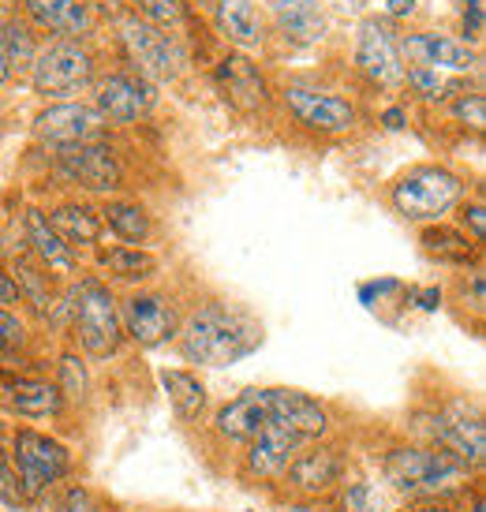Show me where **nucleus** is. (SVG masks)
I'll return each instance as SVG.
<instances>
[{
  "label": "nucleus",
  "mask_w": 486,
  "mask_h": 512,
  "mask_svg": "<svg viewBox=\"0 0 486 512\" xmlns=\"http://www.w3.org/2000/svg\"><path fill=\"white\" fill-rule=\"evenodd\" d=\"M262 341H266L262 322L229 299H202L187 318H180V329H176L180 356L199 367H232L240 359L255 356Z\"/></svg>",
  "instance_id": "1"
},
{
  "label": "nucleus",
  "mask_w": 486,
  "mask_h": 512,
  "mask_svg": "<svg viewBox=\"0 0 486 512\" xmlns=\"http://www.w3.org/2000/svg\"><path fill=\"white\" fill-rule=\"evenodd\" d=\"M386 483L415 501H445L472 483V468L438 445H397L382 456Z\"/></svg>",
  "instance_id": "2"
},
{
  "label": "nucleus",
  "mask_w": 486,
  "mask_h": 512,
  "mask_svg": "<svg viewBox=\"0 0 486 512\" xmlns=\"http://www.w3.org/2000/svg\"><path fill=\"white\" fill-rule=\"evenodd\" d=\"M464 199V180L445 165H412L389 187V202L404 221L434 225Z\"/></svg>",
  "instance_id": "3"
},
{
  "label": "nucleus",
  "mask_w": 486,
  "mask_h": 512,
  "mask_svg": "<svg viewBox=\"0 0 486 512\" xmlns=\"http://www.w3.org/2000/svg\"><path fill=\"white\" fill-rule=\"evenodd\" d=\"M116 34H120V45H124L128 60L135 64V72L150 79V83H176L187 72V64H191L184 38L146 23L143 15L124 12L116 19Z\"/></svg>",
  "instance_id": "4"
},
{
  "label": "nucleus",
  "mask_w": 486,
  "mask_h": 512,
  "mask_svg": "<svg viewBox=\"0 0 486 512\" xmlns=\"http://www.w3.org/2000/svg\"><path fill=\"white\" fill-rule=\"evenodd\" d=\"M72 329L90 359H109L124 344V326H120V307L109 285L98 277H83L72 288Z\"/></svg>",
  "instance_id": "5"
},
{
  "label": "nucleus",
  "mask_w": 486,
  "mask_h": 512,
  "mask_svg": "<svg viewBox=\"0 0 486 512\" xmlns=\"http://www.w3.org/2000/svg\"><path fill=\"white\" fill-rule=\"evenodd\" d=\"M94 75H98L94 53L83 42H68V38L45 42L30 64V86L42 98H72L86 86H94Z\"/></svg>",
  "instance_id": "6"
},
{
  "label": "nucleus",
  "mask_w": 486,
  "mask_h": 512,
  "mask_svg": "<svg viewBox=\"0 0 486 512\" xmlns=\"http://www.w3.org/2000/svg\"><path fill=\"white\" fill-rule=\"evenodd\" d=\"M12 460H15V475H19V490H23L27 501L42 498L45 490H53V483H60L68 475V468H72V453L57 438L27 427L15 430Z\"/></svg>",
  "instance_id": "7"
},
{
  "label": "nucleus",
  "mask_w": 486,
  "mask_h": 512,
  "mask_svg": "<svg viewBox=\"0 0 486 512\" xmlns=\"http://www.w3.org/2000/svg\"><path fill=\"white\" fill-rule=\"evenodd\" d=\"M356 64L374 86H404L401 34L386 15H363L356 27Z\"/></svg>",
  "instance_id": "8"
},
{
  "label": "nucleus",
  "mask_w": 486,
  "mask_h": 512,
  "mask_svg": "<svg viewBox=\"0 0 486 512\" xmlns=\"http://www.w3.org/2000/svg\"><path fill=\"white\" fill-rule=\"evenodd\" d=\"M430 438L438 449L453 453L457 460H464L468 468H483L486 456V423L479 404L468 400H449L445 408L430 415Z\"/></svg>",
  "instance_id": "9"
},
{
  "label": "nucleus",
  "mask_w": 486,
  "mask_h": 512,
  "mask_svg": "<svg viewBox=\"0 0 486 512\" xmlns=\"http://www.w3.org/2000/svg\"><path fill=\"white\" fill-rule=\"evenodd\" d=\"M401 57L404 68H430V72L445 75L479 72V64H483L479 49L460 42L457 34H445V30H408V34H401Z\"/></svg>",
  "instance_id": "10"
},
{
  "label": "nucleus",
  "mask_w": 486,
  "mask_h": 512,
  "mask_svg": "<svg viewBox=\"0 0 486 512\" xmlns=\"http://www.w3.org/2000/svg\"><path fill=\"white\" fill-rule=\"evenodd\" d=\"M288 113L296 116V124H303L307 131H318V135H344V131L356 128V105L333 90H322V86L311 83H288L281 90Z\"/></svg>",
  "instance_id": "11"
},
{
  "label": "nucleus",
  "mask_w": 486,
  "mask_h": 512,
  "mask_svg": "<svg viewBox=\"0 0 486 512\" xmlns=\"http://www.w3.org/2000/svg\"><path fill=\"white\" fill-rule=\"evenodd\" d=\"M57 172L68 184L83 187V191H94V195H109V191H120V187H124V165H120V157L113 154V146L98 143V139L60 146Z\"/></svg>",
  "instance_id": "12"
},
{
  "label": "nucleus",
  "mask_w": 486,
  "mask_h": 512,
  "mask_svg": "<svg viewBox=\"0 0 486 512\" xmlns=\"http://www.w3.org/2000/svg\"><path fill=\"white\" fill-rule=\"evenodd\" d=\"M120 326L139 348H158L165 341H176L180 329V311L169 296L161 292H131L120 303Z\"/></svg>",
  "instance_id": "13"
},
{
  "label": "nucleus",
  "mask_w": 486,
  "mask_h": 512,
  "mask_svg": "<svg viewBox=\"0 0 486 512\" xmlns=\"http://www.w3.org/2000/svg\"><path fill=\"white\" fill-rule=\"evenodd\" d=\"M154 101H158L154 83L143 79L139 72H131V68L109 72L94 86V109H98L105 120L124 124V128H128V124H139V120L154 109Z\"/></svg>",
  "instance_id": "14"
},
{
  "label": "nucleus",
  "mask_w": 486,
  "mask_h": 512,
  "mask_svg": "<svg viewBox=\"0 0 486 512\" xmlns=\"http://www.w3.org/2000/svg\"><path fill=\"white\" fill-rule=\"evenodd\" d=\"M105 116L86 105V101H57L42 113L34 116V135L49 146H75V143H90L105 131Z\"/></svg>",
  "instance_id": "15"
},
{
  "label": "nucleus",
  "mask_w": 486,
  "mask_h": 512,
  "mask_svg": "<svg viewBox=\"0 0 486 512\" xmlns=\"http://www.w3.org/2000/svg\"><path fill=\"white\" fill-rule=\"evenodd\" d=\"M344 471H348V460H344V453L337 445H315V449L296 456L281 479L300 498H322L337 483H344Z\"/></svg>",
  "instance_id": "16"
},
{
  "label": "nucleus",
  "mask_w": 486,
  "mask_h": 512,
  "mask_svg": "<svg viewBox=\"0 0 486 512\" xmlns=\"http://www.w3.org/2000/svg\"><path fill=\"white\" fill-rule=\"evenodd\" d=\"M303 453V438H296L292 430L277 427H262L255 438L247 441V453H243V471L251 475V479H262V483H270V479H281L288 471V464Z\"/></svg>",
  "instance_id": "17"
},
{
  "label": "nucleus",
  "mask_w": 486,
  "mask_h": 512,
  "mask_svg": "<svg viewBox=\"0 0 486 512\" xmlns=\"http://www.w3.org/2000/svg\"><path fill=\"white\" fill-rule=\"evenodd\" d=\"M214 83L225 94V101L236 105L240 113H255V109L270 105V83L247 53H229L221 60L214 68Z\"/></svg>",
  "instance_id": "18"
},
{
  "label": "nucleus",
  "mask_w": 486,
  "mask_h": 512,
  "mask_svg": "<svg viewBox=\"0 0 486 512\" xmlns=\"http://www.w3.org/2000/svg\"><path fill=\"white\" fill-rule=\"evenodd\" d=\"M23 19L38 34H53V38H68V42H83L94 27L86 0H23Z\"/></svg>",
  "instance_id": "19"
},
{
  "label": "nucleus",
  "mask_w": 486,
  "mask_h": 512,
  "mask_svg": "<svg viewBox=\"0 0 486 512\" xmlns=\"http://www.w3.org/2000/svg\"><path fill=\"white\" fill-rule=\"evenodd\" d=\"M270 423L292 430L296 438L311 441L329 430V412L300 389H270Z\"/></svg>",
  "instance_id": "20"
},
{
  "label": "nucleus",
  "mask_w": 486,
  "mask_h": 512,
  "mask_svg": "<svg viewBox=\"0 0 486 512\" xmlns=\"http://www.w3.org/2000/svg\"><path fill=\"white\" fill-rule=\"evenodd\" d=\"M262 427H270V389H243L214 415V430L236 445H247Z\"/></svg>",
  "instance_id": "21"
},
{
  "label": "nucleus",
  "mask_w": 486,
  "mask_h": 512,
  "mask_svg": "<svg viewBox=\"0 0 486 512\" xmlns=\"http://www.w3.org/2000/svg\"><path fill=\"white\" fill-rule=\"evenodd\" d=\"M214 27L217 34L240 49V53H251V49H262L270 30H266V19L255 8V0H214Z\"/></svg>",
  "instance_id": "22"
},
{
  "label": "nucleus",
  "mask_w": 486,
  "mask_h": 512,
  "mask_svg": "<svg viewBox=\"0 0 486 512\" xmlns=\"http://www.w3.org/2000/svg\"><path fill=\"white\" fill-rule=\"evenodd\" d=\"M23 232H27L30 243V258L49 273H75V247L64 243L57 228L49 225V217L42 210L30 206L27 217H23Z\"/></svg>",
  "instance_id": "23"
},
{
  "label": "nucleus",
  "mask_w": 486,
  "mask_h": 512,
  "mask_svg": "<svg viewBox=\"0 0 486 512\" xmlns=\"http://www.w3.org/2000/svg\"><path fill=\"white\" fill-rule=\"evenodd\" d=\"M158 378H161V385H165V393H169V404L176 408V415H180L184 423H199L202 415H206V404H210V393H206V385H202L199 374L180 370V367H165Z\"/></svg>",
  "instance_id": "24"
},
{
  "label": "nucleus",
  "mask_w": 486,
  "mask_h": 512,
  "mask_svg": "<svg viewBox=\"0 0 486 512\" xmlns=\"http://www.w3.org/2000/svg\"><path fill=\"white\" fill-rule=\"evenodd\" d=\"M4 400L12 404V412L27 415V419H49V415H60V408H64L57 385L38 382V378L8 382L4 385Z\"/></svg>",
  "instance_id": "25"
},
{
  "label": "nucleus",
  "mask_w": 486,
  "mask_h": 512,
  "mask_svg": "<svg viewBox=\"0 0 486 512\" xmlns=\"http://www.w3.org/2000/svg\"><path fill=\"white\" fill-rule=\"evenodd\" d=\"M419 243H423V251H427L430 258H438L445 266H468V262L479 258V243H475L472 236H464L460 228L442 225V221L423 225Z\"/></svg>",
  "instance_id": "26"
},
{
  "label": "nucleus",
  "mask_w": 486,
  "mask_h": 512,
  "mask_svg": "<svg viewBox=\"0 0 486 512\" xmlns=\"http://www.w3.org/2000/svg\"><path fill=\"white\" fill-rule=\"evenodd\" d=\"M101 221L109 225V232H113L116 240L135 243V247H143L154 236V217L139 202H109L101 210Z\"/></svg>",
  "instance_id": "27"
},
{
  "label": "nucleus",
  "mask_w": 486,
  "mask_h": 512,
  "mask_svg": "<svg viewBox=\"0 0 486 512\" xmlns=\"http://www.w3.org/2000/svg\"><path fill=\"white\" fill-rule=\"evenodd\" d=\"M49 217V225L57 228L68 247H94L101 236V217L90 210V206H75V202H64L57 206Z\"/></svg>",
  "instance_id": "28"
},
{
  "label": "nucleus",
  "mask_w": 486,
  "mask_h": 512,
  "mask_svg": "<svg viewBox=\"0 0 486 512\" xmlns=\"http://www.w3.org/2000/svg\"><path fill=\"white\" fill-rule=\"evenodd\" d=\"M0 38H4V60H8V72H30L34 57L42 53V38H38V30L30 27L27 19L8 15V19H4V27H0Z\"/></svg>",
  "instance_id": "29"
},
{
  "label": "nucleus",
  "mask_w": 486,
  "mask_h": 512,
  "mask_svg": "<svg viewBox=\"0 0 486 512\" xmlns=\"http://www.w3.org/2000/svg\"><path fill=\"white\" fill-rule=\"evenodd\" d=\"M98 262L116 281H150L158 273V258L143 247H101Z\"/></svg>",
  "instance_id": "30"
},
{
  "label": "nucleus",
  "mask_w": 486,
  "mask_h": 512,
  "mask_svg": "<svg viewBox=\"0 0 486 512\" xmlns=\"http://www.w3.org/2000/svg\"><path fill=\"white\" fill-rule=\"evenodd\" d=\"M15 288H19V299L30 303L38 314L49 318L53 311V281H49V273H42V266L34 262L30 255H15Z\"/></svg>",
  "instance_id": "31"
},
{
  "label": "nucleus",
  "mask_w": 486,
  "mask_h": 512,
  "mask_svg": "<svg viewBox=\"0 0 486 512\" xmlns=\"http://www.w3.org/2000/svg\"><path fill=\"white\" fill-rule=\"evenodd\" d=\"M404 86H412L423 101H457L460 94L472 90L464 75L430 72V68H404Z\"/></svg>",
  "instance_id": "32"
},
{
  "label": "nucleus",
  "mask_w": 486,
  "mask_h": 512,
  "mask_svg": "<svg viewBox=\"0 0 486 512\" xmlns=\"http://www.w3.org/2000/svg\"><path fill=\"white\" fill-rule=\"evenodd\" d=\"M273 23H277V34L292 45H315L326 34V12H322V4L300 8V12L273 15Z\"/></svg>",
  "instance_id": "33"
},
{
  "label": "nucleus",
  "mask_w": 486,
  "mask_h": 512,
  "mask_svg": "<svg viewBox=\"0 0 486 512\" xmlns=\"http://www.w3.org/2000/svg\"><path fill=\"white\" fill-rule=\"evenodd\" d=\"M131 12L143 15L146 23L169 30L176 38H184V27L191 23V4L187 0H131Z\"/></svg>",
  "instance_id": "34"
},
{
  "label": "nucleus",
  "mask_w": 486,
  "mask_h": 512,
  "mask_svg": "<svg viewBox=\"0 0 486 512\" xmlns=\"http://www.w3.org/2000/svg\"><path fill=\"white\" fill-rule=\"evenodd\" d=\"M337 512H389V501L382 494V486H374L371 479H356V483L341 486Z\"/></svg>",
  "instance_id": "35"
},
{
  "label": "nucleus",
  "mask_w": 486,
  "mask_h": 512,
  "mask_svg": "<svg viewBox=\"0 0 486 512\" xmlns=\"http://www.w3.org/2000/svg\"><path fill=\"white\" fill-rule=\"evenodd\" d=\"M57 389L64 400H86V389H90V378H86L83 359L75 352H64L57 363Z\"/></svg>",
  "instance_id": "36"
},
{
  "label": "nucleus",
  "mask_w": 486,
  "mask_h": 512,
  "mask_svg": "<svg viewBox=\"0 0 486 512\" xmlns=\"http://www.w3.org/2000/svg\"><path fill=\"white\" fill-rule=\"evenodd\" d=\"M457 12H460V42H468L472 49L483 45V34H486V8L483 0H457Z\"/></svg>",
  "instance_id": "37"
},
{
  "label": "nucleus",
  "mask_w": 486,
  "mask_h": 512,
  "mask_svg": "<svg viewBox=\"0 0 486 512\" xmlns=\"http://www.w3.org/2000/svg\"><path fill=\"white\" fill-rule=\"evenodd\" d=\"M453 116H457L464 128L483 131L486 128V98H483V90H468V94H460V98L453 101Z\"/></svg>",
  "instance_id": "38"
},
{
  "label": "nucleus",
  "mask_w": 486,
  "mask_h": 512,
  "mask_svg": "<svg viewBox=\"0 0 486 512\" xmlns=\"http://www.w3.org/2000/svg\"><path fill=\"white\" fill-rule=\"evenodd\" d=\"M0 501L8 505V509H23L27 498H23V490H19V475H15V464L8 460V453L0 449Z\"/></svg>",
  "instance_id": "39"
},
{
  "label": "nucleus",
  "mask_w": 486,
  "mask_h": 512,
  "mask_svg": "<svg viewBox=\"0 0 486 512\" xmlns=\"http://www.w3.org/2000/svg\"><path fill=\"white\" fill-rule=\"evenodd\" d=\"M460 225H464V236H472L475 243H483V236H486V206H483V199L475 195L472 202H464L460 206Z\"/></svg>",
  "instance_id": "40"
},
{
  "label": "nucleus",
  "mask_w": 486,
  "mask_h": 512,
  "mask_svg": "<svg viewBox=\"0 0 486 512\" xmlns=\"http://www.w3.org/2000/svg\"><path fill=\"white\" fill-rule=\"evenodd\" d=\"M23 341H27L23 318H15L12 311H0V352H15Z\"/></svg>",
  "instance_id": "41"
},
{
  "label": "nucleus",
  "mask_w": 486,
  "mask_h": 512,
  "mask_svg": "<svg viewBox=\"0 0 486 512\" xmlns=\"http://www.w3.org/2000/svg\"><path fill=\"white\" fill-rule=\"evenodd\" d=\"M60 512H105L101 509V501L86 490V486H72L68 494H64V509Z\"/></svg>",
  "instance_id": "42"
},
{
  "label": "nucleus",
  "mask_w": 486,
  "mask_h": 512,
  "mask_svg": "<svg viewBox=\"0 0 486 512\" xmlns=\"http://www.w3.org/2000/svg\"><path fill=\"white\" fill-rule=\"evenodd\" d=\"M401 281H393V277H382V281H367V285H359V303L363 307H371L374 299L382 303V299L389 296V292H401Z\"/></svg>",
  "instance_id": "43"
},
{
  "label": "nucleus",
  "mask_w": 486,
  "mask_h": 512,
  "mask_svg": "<svg viewBox=\"0 0 486 512\" xmlns=\"http://www.w3.org/2000/svg\"><path fill=\"white\" fill-rule=\"evenodd\" d=\"M419 15V0H386V19H412Z\"/></svg>",
  "instance_id": "44"
},
{
  "label": "nucleus",
  "mask_w": 486,
  "mask_h": 512,
  "mask_svg": "<svg viewBox=\"0 0 486 512\" xmlns=\"http://www.w3.org/2000/svg\"><path fill=\"white\" fill-rule=\"evenodd\" d=\"M412 299H419V311L434 314L442 307V288H423V292H408Z\"/></svg>",
  "instance_id": "45"
},
{
  "label": "nucleus",
  "mask_w": 486,
  "mask_h": 512,
  "mask_svg": "<svg viewBox=\"0 0 486 512\" xmlns=\"http://www.w3.org/2000/svg\"><path fill=\"white\" fill-rule=\"evenodd\" d=\"M12 303H19V288H15L12 273L0 270V311H8Z\"/></svg>",
  "instance_id": "46"
},
{
  "label": "nucleus",
  "mask_w": 486,
  "mask_h": 512,
  "mask_svg": "<svg viewBox=\"0 0 486 512\" xmlns=\"http://www.w3.org/2000/svg\"><path fill=\"white\" fill-rule=\"evenodd\" d=\"M322 0H266V8L273 15H285V12H300V8H315Z\"/></svg>",
  "instance_id": "47"
},
{
  "label": "nucleus",
  "mask_w": 486,
  "mask_h": 512,
  "mask_svg": "<svg viewBox=\"0 0 486 512\" xmlns=\"http://www.w3.org/2000/svg\"><path fill=\"white\" fill-rule=\"evenodd\" d=\"M382 120H386L389 131H401L408 116H404V109H397V105H393V109H386V116H382Z\"/></svg>",
  "instance_id": "48"
},
{
  "label": "nucleus",
  "mask_w": 486,
  "mask_h": 512,
  "mask_svg": "<svg viewBox=\"0 0 486 512\" xmlns=\"http://www.w3.org/2000/svg\"><path fill=\"white\" fill-rule=\"evenodd\" d=\"M408 512H457L449 501H423V505H415V509H408Z\"/></svg>",
  "instance_id": "49"
},
{
  "label": "nucleus",
  "mask_w": 486,
  "mask_h": 512,
  "mask_svg": "<svg viewBox=\"0 0 486 512\" xmlns=\"http://www.w3.org/2000/svg\"><path fill=\"white\" fill-rule=\"evenodd\" d=\"M23 8V0H0V19H8V15H15Z\"/></svg>",
  "instance_id": "50"
},
{
  "label": "nucleus",
  "mask_w": 486,
  "mask_h": 512,
  "mask_svg": "<svg viewBox=\"0 0 486 512\" xmlns=\"http://www.w3.org/2000/svg\"><path fill=\"white\" fill-rule=\"evenodd\" d=\"M0 27H4V19H0ZM8 60H4V38H0V83H8Z\"/></svg>",
  "instance_id": "51"
},
{
  "label": "nucleus",
  "mask_w": 486,
  "mask_h": 512,
  "mask_svg": "<svg viewBox=\"0 0 486 512\" xmlns=\"http://www.w3.org/2000/svg\"><path fill=\"white\" fill-rule=\"evenodd\" d=\"M472 512H486V501H483V490H475V498H472Z\"/></svg>",
  "instance_id": "52"
},
{
  "label": "nucleus",
  "mask_w": 486,
  "mask_h": 512,
  "mask_svg": "<svg viewBox=\"0 0 486 512\" xmlns=\"http://www.w3.org/2000/svg\"><path fill=\"white\" fill-rule=\"evenodd\" d=\"M288 512H329V509H318V505H296V509H288Z\"/></svg>",
  "instance_id": "53"
}]
</instances>
